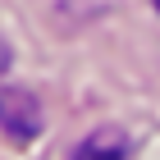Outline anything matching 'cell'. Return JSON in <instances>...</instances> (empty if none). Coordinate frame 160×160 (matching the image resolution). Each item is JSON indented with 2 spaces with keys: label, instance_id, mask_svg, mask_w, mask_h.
<instances>
[{
  "label": "cell",
  "instance_id": "cell-3",
  "mask_svg": "<svg viewBox=\"0 0 160 160\" xmlns=\"http://www.w3.org/2000/svg\"><path fill=\"white\" fill-rule=\"evenodd\" d=\"M156 9H160V0H156Z\"/></svg>",
  "mask_w": 160,
  "mask_h": 160
},
{
  "label": "cell",
  "instance_id": "cell-1",
  "mask_svg": "<svg viewBox=\"0 0 160 160\" xmlns=\"http://www.w3.org/2000/svg\"><path fill=\"white\" fill-rule=\"evenodd\" d=\"M0 133L14 142H32L41 133V105L28 87H0Z\"/></svg>",
  "mask_w": 160,
  "mask_h": 160
},
{
  "label": "cell",
  "instance_id": "cell-2",
  "mask_svg": "<svg viewBox=\"0 0 160 160\" xmlns=\"http://www.w3.org/2000/svg\"><path fill=\"white\" fill-rule=\"evenodd\" d=\"M123 151H128V142H123L119 128H96L92 137L78 142L73 160H123Z\"/></svg>",
  "mask_w": 160,
  "mask_h": 160
}]
</instances>
